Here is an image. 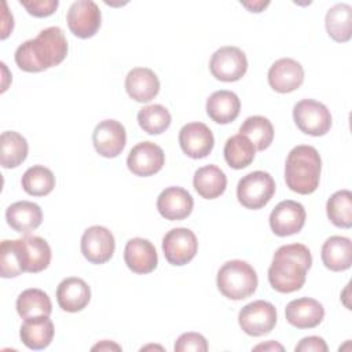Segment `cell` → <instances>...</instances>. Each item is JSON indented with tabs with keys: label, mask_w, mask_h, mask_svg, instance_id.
<instances>
[{
	"label": "cell",
	"mask_w": 352,
	"mask_h": 352,
	"mask_svg": "<svg viewBox=\"0 0 352 352\" xmlns=\"http://www.w3.org/2000/svg\"><path fill=\"white\" fill-rule=\"evenodd\" d=\"M67 50L63 30L58 26H50L16 48L15 62L23 72L38 73L63 62Z\"/></svg>",
	"instance_id": "cell-1"
},
{
	"label": "cell",
	"mask_w": 352,
	"mask_h": 352,
	"mask_svg": "<svg viewBox=\"0 0 352 352\" xmlns=\"http://www.w3.org/2000/svg\"><path fill=\"white\" fill-rule=\"evenodd\" d=\"M311 265L312 256L305 245H283L274 253L268 268L270 285L279 293L297 292L304 286Z\"/></svg>",
	"instance_id": "cell-2"
},
{
	"label": "cell",
	"mask_w": 352,
	"mask_h": 352,
	"mask_svg": "<svg viewBox=\"0 0 352 352\" xmlns=\"http://www.w3.org/2000/svg\"><path fill=\"white\" fill-rule=\"evenodd\" d=\"M322 160L318 150L300 144L290 150L285 164V182L287 187L301 195L312 194L320 180Z\"/></svg>",
	"instance_id": "cell-3"
},
{
	"label": "cell",
	"mask_w": 352,
	"mask_h": 352,
	"mask_svg": "<svg viewBox=\"0 0 352 352\" xmlns=\"http://www.w3.org/2000/svg\"><path fill=\"white\" fill-rule=\"evenodd\" d=\"M217 287L230 300H245L257 289V274L254 268L243 260H230L217 272Z\"/></svg>",
	"instance_id": "cell-4"
},
{
	"label": "cell",
	"mask_w": 352,
	"mask_h": 352,
	"mask_svg": "<svg viewBox=\"0 0 352 352\" xmlns=\"http://www.w3.org/2000/svg\"><path fill=\"white\" fill-rule=\"evenodd\" d=\"M275 180L264 170H254L243 176L236 186V197L246 209H261L275 194Z\"/></svg>",
	"instance_id": "cell-5"
},
{
	"label": "cell",
	"mask_w": 352,
	"mask_h": 352,
	"mask_svg": "<svg viewBox=\"0 0 352 352\" xmlns=\"http://www.w3.org/2000/svg\"><path fill=\"white\" fill-rule=\"evenodd\" d=\"M293 120L305 135L323 136L331 128L330 110L314 99H302L293 107Z\"/></svg>",
	"instance_id": "cell-6"
},
{
	"label": "cell",
	"mask_w": 352,
	"mask_h": 352,
	"mask_svg": "<svg viewBox=\"0 0 352 352\" xmlns=\"http://www.w3.org/2000/svg\"><path fill=\"white\" fill-rule=\"evenodd\" d=\"M209 70L216 80L224 82L238 81L248 70V58L241 48L226 45L213 52Z\"/></svg>",
	"instance_id": "cell-7"
},
{
	"label": "cell",
	"mask_w": 352,
	"mask_h": 352,
	"mask_svg": "<svg viewBox=\"0 0 352 352\" xmlns=\"http://www.w3.org/2000/svg\"><path fill=\"white\" fill-rule=\"evenodd\" d=\"M238 323L248 336L260 337L268 334L276 324V309L268 301L256 300L239 311Z\"/></svg>",
	"instance_id": "cell-8"
},
{
	"label": "cell",
	"mask_w": 352,
	"mask_h": 352,
	"mask_svg": "<svg viewBox=\"0 0 352 352\" xmlns=\"http://www.w3.org/2000/svg\"><path fill=\"white\" fill-rule=\"evenodd\" d=\"M198 250L195 234L184 227L172 228L162 239V252L166 261L172 265H184L190 263Z\"/></svg>",
	"instance_id": "cell-9"
},
{
	"label": "cell",
	"mask_w": 352,
	"mask_h": 352,
	"mask_svg": "<svg viewBox=\"0 0 352 352\" xmlns=\"http://www.w3.org/2000/svg\"><path fill=\"white\" fill-rule=\"evenodd\" d=\"M114 249V236L103 226H92L81 236V253L92 264H104L109 261L113 257Z\"/></svg>",
	"instance_id": "cell-10"
},
{
	"label": "cell",
	"mask_w": 352,
	"mask_h": 352,
	"mask_svg": "<svg viewBox=\"0 0 352 352\" xmlns=\"http://www.w3.org/2000/svg\"><path fill=\"white\" fill-rule=\"evenodd\" d=\"M100 10L92 0H77L67 11V26L80 38H89L100 28Z\"/></svg>",
	"instance_id": "cell-11"
},
{
	"label": "cell",
	"mask_w": 352,
	"mask_h": 352,
	"mask_svg": "<svg viewBox=\"0 0 352 352\" xmlns=\"http://www.w3.org/2000/svg\"><path fill=\"white\" fill-rule=\"evenodd\" d=\"M305 209L300 202L286 199L279 202L270 214V227L278 236L300 232L305 224Z\"/></svg>",
	"instance_id": "cell-12"
},
{
	"label": "cell",
	"mask_w": 352,
	"mask_h": 352,
	"mask_svg": "<svg viewBox=\"0 0 352 352\" xmlns=\"http://www.w3.org/2000/svg\"><path fill=\"white\" fill-rule=\"evenodd\" d=\"M165 164V154L160 146L153 142H140L132 147L126 158L128 169L142 177L155 175Z\"/></svg>",
	"instance_id": "cell-13"
},
{
	"label": "cell",
	"mask_w": 352,
	"mask_h": 352,
	"mask_svg": "<svg viewBox=\"0 0 352 352\" xmlns=\"http://www.w3.org/2000/svg\"><path fill=\"white\" fill-rule=\"evenodd\" d=\"M92 143L98 154L106 158H114L125 147L126 132L124 125L117 120L100 121L92 133Z\"/></svg>",
	"instance_id": "cell-14"
},
{
	"label": "cell",
	"mask_w": 352,
	"mask_h": 352,
	"mask_svg": "<svg viewBox=\"0 0 352 352\" xmlns=\"http://www.w3.org/2000/svg\"><path fill=\"white\" fill-rule=\"evenodd\" d=\"M179 143L186 155L194 160L205 158L214 146L212 131L204 122H188L179 132Z\"/></svg>",
	"instance_id": "cell-15"
},
{
	"label": "cell",
	"mask_w": 352,
	"mask_h": 352,
	"mask_svg": "<svg viewBox=\"0 0 352 352\" xmlns=\"http://www.w3.org/2000/svg\"><path fill=\"white\" fill-rule=\"evenodd\" d=\"M268 82L279 94L293 92L304 82V69L292 58H280L270 67Z\"/></svg>",
	"instance_id": "cell-16"
},
{
	"label": "cell",
	"mask_w": 352,
	"mask_h": 352,
	"mask_svg": "<svg viewBox=\"0 0 352 352\" xmlns=\"http://www.w3.org/2000/svg\"><path fill=\"white\" fill-rule=\"evenodd\" d=\"M16 241L23 272L36 274L50 265L51 248L45 239L37 235H26Z\"/></svg>",
	"instance_id": "cell-17"
},
{
	"label": "cell",
	"mask_w": 352,
	"mask_h": 352,
	"mask_svg": "<svg viewBox=\"0 0 352 352\" xmlns=\"http://www.w3.org/2000/svg\"><path fill=\"white\" fill-rule=\"evenodd\" d=\"M192 208L191 194L182 187H166L157 198V209L166 220H183L191 214Z\"/></svg>",
	"instance_id": "cell-18"
},
{
	"label": "cell",
	"mask_w": 352,
	"mask_h": 352,
	"mask_svg": "<svg viewBox=\"0 0 352 352\" xmlns=\"http://www.w3.org/2000/svg\"><path fill=\"white\" fill-rule=\"evenodd\" d=\"M126 267L135 274H150L158 264V256L154 245L144 238H132L124 249Z\"/></svg>",
	"instance_id": "cell-19"
},
{
	"label": "cell",
	"mask_w": 352,
	"mask_h": 352,
	"mask_svg": "<svg viewBox=\"0 0 352 352\" xmlns=\"http://www.w3.org/2000/svg\"><path fill=\"white\" fill-rule=\"evenodd\" d=\"M285 315L286 320L297 329H314L323 320L324 308L315 298L301 297L286 305Z\"/></svg>",
	"instance_id": "cell-20"
},
{
	"label": "cell",
	"mask_w": 352,
	"mask_h": 352,
	"mask_svg": "<svg viewBox=\"0 0 352 352\" xmlns=\"http://www.w3.org/2000/svg\"><path fill=\"white\" fill-rule=\"evenodd\" d=\"M91 300V289L88 283L77 276L63 279L56 289L58 305L66 312L82 311Z\"/></svg>",
	"instance_id": "cell-21"
},
{
	"label": "cell",
	"mask_w": 352,
	"mask_h": 352,
	"mask_svg": "<svg viewBox=\"0 0 352 352\" xmlns=\"http://www.w3.org/2000/svg\"><path fill=\"white\" fill-rule=\"evenodd\" d=\"M128 95L140 103H147L160 92V80L148 67H135L125 77Z\"/></svg>",
	"instance_id": "cell-22"
},
{
	"label": "cell",
	"mask_w": 352,
	"mask_h": 352,
	"mask_svg": "<svg viewBox=\"0 0 352 352\" xmlns=\"http://www.w3.org/2000/svg\"><path fill=\"white\" fill-rule=\"evenodd\" d=\"M6 220L14 231L28 235L41 224L43 212L34 202L18 201L7 208Z\"/></svg>",
	"instance_id": "cell-23"
},
{
	"label": "cell",
	"mask_w": 352,
	"mask_h": 352,
	"mask_svg": "<svg viewBox=\"0 0 352 352\" xmlns=\"http://www.w3.org/2000/svg\"><path fill=\"white\" fill-rule=\"evenodd\" d=\"M241 111V100L236 94L227 89L213 92L206 100V113L217 124L232 122Z\"/></svg>",
	"instance_id": "cell-24"
},
{
	"label": "cell",
	"mask_w": 352,
	"mask_h": 352,
	"mask_svg": "<svg viewBox=\"0 0 352 352\" xmlns=\"http://www.w3.org/2000/svg\"><path fill=\"white\" fill-rule=\"evenodd\" d=\"M322 261L330 271H345L352 264V242L346 236L333 235L322 246Z\"/></svg>",
	"instance_id": "cell-25"
},
{
	"label": "cell",
	"mask_w": 352,
	"mask_h": 352,
	"mask_svg": "<svg viewBox=\"0 0 352 352\" xmlns=\"http://www.w3.org/2000/svg\"><path fill=\"white\" fill-rule=\"evenodd\" d=\"M54 331V324L50 316H36L25 319L19 330V337L29 349L38 351L51 344Z\"/></svg>",
	"instance_id": "cell-26"
},
{
	"label": "cell",
	"mask_w": 352,
	"mask_h": 352,
	"mask_svg": "<svg viewBox=\"0 0 352 352\" xmlns=\"http://www.w3.org/2000/svg\"><path fill=\"white\" fill-rule=\"evenodd\" d=\"M192 184L202 198L214 199L226 191L227 176L217 165H205L195 170Z\"/></svg>",
	"instance_id": "cell-27"
},
{
	"label": "cell",
	"mask_w": 352,
	"mask_h": 352,
	"mask_svg": "<svg viewBox=\"0 0 352 352\" xmlns=\"http://www.w3.org/2000/svg\"><path fill=\"white\" fill-rule=\"evenodd\" d=\"M329 36L337 43H346L352 36V7L345 3L333 6L324 19Z\"/></svg>",
	"instance_id": "cell-28"
},
{
	"label": "cell",
	"mask_w": 352,
	"mask_h": 352,
	"mask_svg": "<svg viewBox=\"0 0 352 352\" xmlns=\"http://www.w3.org/2000/svg\"><path fill=\"white\" fill-rule=\"evenodd\" d=\"M16 311L22 319L50 316L52 312V302L44 290L26 289L16 298Z\"/></svg>",
	"instance_id": "cell-29"
},
{
	"label": "cell",
	"mask_w": 352,
	"mask_h": 352,
	"mask_svg": "<svg viewBox=\"0 0 352 352\" xmlns=\"http://www.w3.org/2000/svg\"><path fill=\"white\" fill-rule=\"evenodd\" d=\"M0 164L6 169L19 166L28 157V142L15 131H4L0 136Z\"/></svg>",
	"instance_id": "cell-30"
},
{
	"label": "cell",
	"mask_w": 352,
	"mask_h": 352,
	"mask_svg": "<svg viewBox=\"0 0 352 352\" xmlns=\"http://www.w3.org/2000/svg\"><path fill=\"white\" fill-rule=\"evenodd\" d=\"M254 146L241 133L231 136L224 144V160L232 169H243L249 166L254 160Z\"/></svg>",
	"instance_id": "cell-31"
},
{
	"label": "cell",
	"mask_w": 352,
	"mask_h": 352,
	"mask_svg": "<svg viewBox=\"0 0 352 352\" xmlns=\"http://www.w3.org/2000/svg\"><path fill=\"white\" fill-rule=\"evenodd\" d=\"M239 133L246 136L257 151H263L272 143L274 126L268 118L263 116H252L243 121Z\"/></svg>",
	"instance_id": "cell-32"
},
{
	"label": "cell",
	"mask_w": 352,
	"mask_h": 352,
	"mask_svg": "<svg viewBox=\"0 0 352 352\" xmlns=\"http://www.w3.org/2000/svg\"><path fill=\"white\" fill-rule=\"evenodd\" d=\"M22 188L33 197L48 195L55 187V176L51 169L44 165L30 166L22 176Z\"/></svg>",
	"instance_id": "cell-33"
},
{
	"label": "cell",
	"mask_w": 352,
	"mask_h": 352,
	"mask_svg": "<svg viewBox=\"0 0 352 352\" xmlns=\"http://www.w3.org/2000/svg\"><path fill=\"white\" fill-rule=\"evenodd\" d=\"M329 220L340 228L352 227V192L349 190H340L334 192L326 204Z\"/></svg>",
	"instance_id": "cell-34"
},
{
	"label": "cell",
	"mask_w": 352,
	"mask_h": 352,
	"mask_svg": "<svg viewBox=\"0 0 352 352\" xmlns=\"http://www.w3.org/2000/svg\"><path fill=\"white\" fill-rule=\"evenodd\" d=\"M172 117L169 110L162 104H148L139 110V126L148 135H160L170 125Z\"/></svg>",
	"instance_id": "cell-35"
},
{
	"label": "cell",
	"mask_w": 352,
	"mask_h": 352,
	"mask_svg": "<svg viewBox=\"0 0 352 352\" xmlns=\"http://www.w3.org/2000/svg\"><path fill=\"white\" fill-rule=\"evenodd\" d=\"M23 272L16 239H4L0 246V275L15 278Z\"/></svg>",
	"instance_id": "cell-36"
},
{
	"label": "cell",
	"mask_w": 352,
	"mask_h": 352,
	"mask_svg": "<svg viewBox=\"0 0 352 352\" xmlns=\"http://www.w3.org/2000/svg\"><path fill=\"white\" fill-rule=\"evenodd\" d=\"M175 351L176 352H206L208 351V342L206 338L199 333H184L182 334L176 342H175Z\"/></svg>",
	"instance_id": "cell-37"
},
{
	"label": "cell",
	"mask_w": 352,
	"mask_h": 352,
	"mask_svg": "<svg viewBox=\"0 0 352 352\" xmlns=\"http://www.w3.org/2000/svg\"><path fill=\"white\" fill-rule=\"evenodd\" d=\"M21 6L25 7L30 15L37 18H44V16L52 15L58 8L59 3L58 0H30V1L21 0Z\"/></svg>",
	"instance_id": "cell-38"
},
{
	"label": "cell",
	"mask_w": 352,
	"mask_h": 352,
	"mask_svg": "<svg viewBox=\"0 0 352 352\" xmlns=\"http://www.w3.org/2000/svg\"><path fill=\"white\" fill-rule=\"evenodd\" d=\"M296 352H327V345L322 337L309 336L296 345Z\"/></svg>",
	"instance_id": "cell-39"
},
{
	"label": "cell",
	"mask_w": 352,
	"mask_h": 352,
	"mask_svg": "<svg viewBox=\"0 0 352 352\" xmlns=\"http://www.w3.org/2000/svg\"><path fill=\"white\" fill-rule=\"evenodd\" d=\"M3 8H4V12H3V33H1V38L4 40L8 34H10V32L12 30V28H14V18H12V15L7 19V16H8V12H7V4L6 3H3Z\"/></svg>",
	"instance_id": "cell-40"
},
{
	"label": "cell",
	"mask_w": 352,
	"mask_h": 352,
	"mask_svg": "<svg viewBox=\"0 0 352 352\" xmlns=\"http://www.w3.org/2000/svg\"><path fill=\"white\" fill-rule=\"evenodd\" d=\"M111 349L121 351V346L114 344V342H110L107 340H104V341H102V342H99V344L92 346V351H111Z\"/></svg>",
	"instance_id": "cell-41"
},
{
	"label": "cell",
	"mask_w": 352,
	"mask_h": 352,
	"mask_svg": "<svg viewBox=\"0 0 352 352\" xmlns=\"http://www.w3.org/2000/svg\"><path fill=\"white\" fill-rule=\"evenodd\" d=\"M243 7H246L248 10H250L252 12H261L263 11V8H265L268 4H270V1H253V3H246V1H243V3H241Z\"/></svg>",
	"instance_id": "cell-42"
},
{
	"label": "cell",
	"mask_w": 352,
	"mask_h": 352,
	"mask_svg": "<svg viewBox=\"0 0 352 352\" xmlns=\"http://www.w3.org/2000/svg\"><path fill=\"white\" fill-rule=\"evenodd\" d=\"M283 351V346L275 341H268L265 344H260L254 346V351Z\"/></svg>",
	"instance_id": "cell-43"
}]
</instances>
